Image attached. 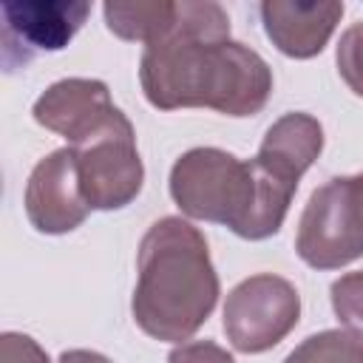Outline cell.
<instances>
[{"mask_svg": "<svg viewBox=\"0 0 363 363\" xmlns=\"http://www.w3.org/2000/svg\"><path fill=\"white\" fill-rule=\"evenodd\" d=\"M139 79L159 111L213 108L227 116H255L272 94L264 57L230 40V17L218 3H176L164 34L145 45Z\"/></svg>", "mask_w": 363, "mask_h": 363, "instance_id": "1", "label": "cell"}, {"mask_svg": "<svg viewBox=\"0 0 363 363\" xmlns=\"http://www.w3.org/2000/svg\"><path fill=\"white\" fill-rule=\"evenodd\" d=\"M133 320L156 340L193 337L218 301V275L199 227L164 216L145 233L136 258Z\"/></svg>", "mask_w": 363, "mask_h": 363, "instance_id": "2", "label": "cell"}, {"mask_svg": "<svg viewBox=\"0 0 363 363\" xmlns=\"http://www.w3.org/2000/svg\"><path fill=\"white\" fill-rule=\"evenodd\" d=\"M170 196L184 216L261 241L281 230L295 190L275 182L252 159L241 162L221 147H193L170 170Z\"/></svg>", "mask_w": 363, "mask_h": 363, "instance_id": "3", "label": "cell"}, {"mask_svg": "<svg viewBox=\"0 0 363 363\" xmlns=\"http://www.w3.org/2000/svg\"><path fill=\"white\" fill-rule=\"evenodd\" d=\"M295 250L315 269H337L363 255V173L335 176L309 196Z\"/></svg>", "mask_w": 363, "mask_h": 363, "instance_id": "4", "label": "cell"}, {"mask_svg": "<svg viewBox=\"0 0 363 363\" xmlns=\"http://www.w3.org/2000/svg\"><path fill=\"white\" fill-rule=\"evenodd\" d=\"M301 318L298 289L272 272L244 278L224 303V332L233 349L258 354L278 346Z\"/></svg>", "mask_w": 363, "mask_h": 363, "instance_id": "5", "label": "cell"}, {"mask_svg": "<svg viewBox=\"0 0 363 363\" xmlns=\"http://www.w3.org/2000/svg\"><path fill=\"white\" fill-rule=\"evenodd\" d=\"M71 150L77 156L79 187L91 210H119L139 196L145 167L136 150L133 125L125 113Z\"/></svg>", "mask_w": 363, "mask_h": 363, "instance_id": "6", "label": "cell"}, {"mask_svg": "<svg viewBox=\"0 0 363 363\" xmlns=\"http://www.w3.org/2000/svg\"><path fill=\"white\" fill-rule=\"evenodd\" d=\"M3 62L9 71L26 65L37 51H60L91 14L82 0H26L3 3Z\"/></svg>", "mask_w": 363, "mask_h": 363, "instance_id": "7", "label": "cell"}, {"mask_svg": "<svg viewBox=\"0 0 363 363\" xmlns=\"http://www.w3.org/2000/svg\"><path fill=\"white\" fill-rule=\"evenodd\" d=\"M88 210L71 147H60L34 164L26 184V216L34 230L45 235L71 233L85 221Z\"/></svg>", "mask_w": 363, "mask_h": 363, "instance_id": "8", "label": "cell"}, {"mask_svg": "<svg viewBox=\"0 0 363 363\" xmlns=\"http://www.w3.org/2000/svg\"><path fill=\"white\" fill-rule=\"evenodd\" d=\"M122 111L111 102L108 85L99 79L71 77L48 85L34 102V119L65 136L68 147H77L108 128Z\"/></svg>", "mask_w": 363, "mask_h": 363, "instance_id": "9", "label": "cell"}, {"mask_svg": "<svg viewBox=\"0 0 363 363\" xmlns=\"http://www.w3.org/2000/svg\"><path fill=\"white\" fill-rule=\"evenodd\" d=\"M343 17V3H289L264 0L261 20L272 45L295 60H309L323 51L337 20Z\"/></svg>", "mask_w": 363, "mask_h": 363, "instance_id": "10", "label": "cell"}, {"mask_svg": "<svg viewBox=\"0 0 363 363\" xmlns=\"http://www.w3.org/2000/svg\"><path fill=\"white\" fill-rule=\"evenodd\" d=\"M323 150V128L315 116L292 111L269 125L264 142L255 153V164L269 173L275 182L298 190L301 176Z\"/></svg>", "mask_w": 363, "mask_h": 363, "instance_id": "11", "label": "cell"}, {"mask_svg": "<svg viewBox=\"0 0 363 363\" xmlns=\"http://www.w3.org/2000/svg\"><path fill=\"white\" fill-rule=\"evenodd\" d=\"M105 23L108 28L122 40L136 43H153L159 34L167 31V26L176 17V3L167 0H130V3H105Z\"/></svg>", "mask_w": 363, "mask_h": 363, "instance_id": "12", "label": "cell"}, {"mask_svg": "<svg viewBox=\"0 0 363 363\" xmlns=\"http://www.w3.org/2000/svg\"><path fill=\"white\" fill-rule=\"evenodd\" d=\"M284 363H363V340L340 329H326L309 335Z\"/></svg>", "mask_w": 363, "mask_h": 363, "instance_id": "13", "label": "cell"}, {"mask_svg": "<svg viewBox=\"0 0 363 363\" xmlns=\"http://www.w3.org/2000/svg\"><path fill=\"white\" fill-rule=\"evenodd\" d=\"M332 309L337 320L363 340V269L346 272L332 284Z\"/></svg>", "mask_w": 363, "mask_h": 363, "instance_id": "14", "label": "cell"}, {"mask_svg": "<svg viewBox=\"0 0 363 363\" xmlns=\"http://www.w3.org/2000/svg\"><path fill=\"white\" fill-rule=\"evenodd\" d=\"M337 71L343 82L363 96V20L343 31L337 45Z\"/></svg>", "mask_w": 363, "mask_h": 363, "instance_id": "15", "label": "cell"}, {"mask_svg": "<svg viewBox=\"0 0 363 363\" xmlns=\"http://www.w3.org/2000/svg\"><path fill=\"white\" fill-rule=\"evenodd\" d=\"M0 363H51L40 343L20 332H6L0 337Z\"/></svg>", "mask_w": 363, "mask_h": 363, "instance_id": "16", "label": "cell"}, {"mask_svg": "<svg viewBox=\"0 0 363 363\" xmlns=\"http://www.w3.org/2000/svg\"><path fill=\"white\" fill-rule=\"evenodd\" d=\"M167 363H235L233 354L227 349H221L213 340H190V343H179Z\"/></svg>", "mask_w": 363, "mask_h": 363, "instance_id": "17", "label": "cell"}, {"mask_svg": "<svg viewBox=\"0 0 363 363\" xmlns=\"http://www.w3.org/2000/svg\"><path fill=\"white\" fill-rule=\"evenodd\" d=\"M60 363H111L105 354L99 352H88V349H68L60 354Z\"/></svg>", "mask_w": 363, "mask_h": 363, "instance_id": "18", "label": "cell"}]
</instances>
